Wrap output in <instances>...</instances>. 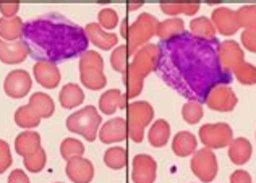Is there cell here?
Segmentation results:
<instances>
[{
    "label": "cell",
    "mask_w": 256,
    "mask_h": 183,
    "mask_svg": "<svg viewBox=\"0 0 256 183\" xmlns=\"http://www.w3.org/2000/svg\"><path fill=\"white\" fill-rule=\"evenodd\" d=\"M24 170L31 174H39L44 170V167L47 164V154L44 151V148H39L36 152H32L31 156L23 158Z\"/></svg>",
    "instance_id": "obj_35"
},
{
    "label": "cell",
    "mask_w": 256,
    "mask_h": 183,
    "mask_svg": "<svg viewBox=\"0 0 256 183\" xmlns=\"http://www.w3.org/2000/svg\"><path fill=\"white\" fill-rule=\"evenodd\" d=\"M84 32L88 36V40L100 50H114L118 46V34L102 30L98 23H88L84 26Z\"/></svg>",
    "instance_id": "obj_16"
},
{
    "label": "cell",
    "mask_w": 256,
    "mask_h": 183,
    "mask_svg": "<svg viewBox=\"0 0 256 183\" xmlns=\"http://www.w3.org/2000/svg\"><path fill=\"white\" fill-rule=\"evenodd\" d=\"M206 106L216 112H232L238 104V98L230 86H218L206 98Z\"/></svg>",
    "instance_id": "obj_12"
},
{
    "label": "cell",
    "mask_w": 256,
    "mask_h": 183,
    "mask_svg": "<svg viewBox=\"0 0 256 183\" xmlns=\"http://www.w3.org/2000/svg\"><path fill=\"white\" fill-rule=\"evenodd\" d=\"M158 178V162L150 154H136L132 160L133 183H154Z\"/></svg>",
    "instance_id": "obj_11"
},
{
    "label": "cell",
    "mask_w": 256,
    "mask_h": 183,
    "mask_svg": "<svg viewBox=\"0 0 256 183\" xmlns=\"http://www.w3.org/2000/svg\"><path fill=\"white\" fill-rule=\"evenodd\" d=\"M144 5V2H136V4H130L128 5V12H133V10H136V8H141V6Z\"/></svg>",
    "instance_id": "obj_46"
},
{
    "label": "cell",
    "mask_w": 256,
    "mask_h": 183,
    "mask_svg": "<svg viewBox=\"0 0 256 183\" xmlns=\"http://www.w3.org/2000/svg\"><path fill=\"white\" fill-rule=\"evenodd\" d=\"M118 23H120V18H118L117 10L110 8V6H106V8L99 10V13H98V24L102 30L112 32V30H116L117 26H118Z\"/></svg>",
    "instance_id": "obj_39"
},
{
    "label": "cell",
    "mask_w": 256,
    "mask_h": 183,
    "mask_svg": "<svg viewBox=\"0 0 256 183\" xmlns=\"http://www.w3.org/2000/svg\"><path fill=\"white\" fill-rule=\"evenodd\" d=\"M118 109H126V100L124 98L122 91L114 88V90H107L106 92L100 94L99 102H98L99 114L114 115Z\"/></svg>",
    "instance_id": "obj_20"
},
{
    "label": "cell",
    "mask_w": 256,
    "mask_h": 183,
    "mask_svg": "<svg viewBox=\"0 0 256 183\" xmlns=\"http://www.w3.org/2000/svg\"><path fill=\"white\" fill-rule=\"evenodd\" d=\"M104 164L112 170H122L126 166V149L124 146H110L104 152Z\"/></svg>",
    "instance_id": "obj_32"
},
{
    "label": "cell",
    "mask_w": 256,
    "mask_h": 183,
    "mask_svg": "<svg viewBox=\"0 0 256 183\" xmlns=\"http://www.w3.org/2000/svg\"><path fill=\"white\" fill-rule=\"evenodd\" d=\"M84 154V144L76 138H65L60 143V156L68 162L73 158H83Z\"/></svg>",
    "instance_id": "obj_33"
},
{
    "label": "cell",
    "mask_w": 256,
    "mask_h": 183,
    "mask_svg": "<svg viewBox=\"0 0 256 183\" xmlns=\"http://www.w3.org/2000/svg\"><path fill=\"white\" fill-rule=\"evenodd\" d=\"M13 118H15V124L20 128H23V130H34V128L39 126V124H41V120H42L28 104L20 106L15 110Z\"/></svg>",
    "instance_id": "obj_30"
},
{
    "label": "cell",
    "mask_w": 256,
    "mask_h": 183,
    "mask_svg": "<svg viewBox=\"0 0 256 183\" xmlns=\"http://www.w3.org/2000/svg\"><path fill=\"white\" fill-rule=\"evenodd\" d=\"M20 12V2H0V13L4 18H15Z\"/></svg>",
    "instance_id": "obj_42"
},
{
    "label": "cell",
    "mask_w": 256,
    "mask_h": 183,
    "mask_svg": "<svg viewBox=\"0 0 256 183\" xmlns=\"http://www.w3.org/2000/svg\"><path fill=\"white\" fill-rule=\"evenodd\" d=\"M170 140V124L164 118L154 120L148 130V141L152 148H164Z\"/></svg>",
    "instance_id": "obj_25"
},
{
    "label": "cell",
    "mask_w": 256,
    "mask_h": 183,
    "mask_svg": "<svg viewBox=\"0 0 256 183\" xmlns=\"http://www.w3.org/2000/svg\"><path fill=\"white\" fill-rule=\"evenodd\" d=\"M28 106L34 110L41 118H50L56 112V102L47 92H32L28 100Z\"/></svg>",
    "instance_id": "obj_27"
},
{
    "label": "cell",
    "mask_w": 256,
    "mask_h": 183,
    "mask_svg": "<svg viewBox=\"0 0 256 183\" xmlns=\"http://www.w3.org/2000/svg\"><path fill=\"white\" fill-rule=\"evenodd\" d=\"M30 57V50L22 40L6 42L0 39V62L5 65H20Z\"/></svg>",
    "instance_id": "obj_19"
},
{
    "label": "cell",
    "mask_w": 256,
    "mask_h": 183,
    "mask_svg": "<svg viewBox=\"0 0 256 183\" xmlns=\"http://www.w3.org/2000/svg\"><path fill=\"white\" fill-rule=\"evenodd\" d=\"M58 102L64 109H76L84 102V91L76 83H66L58 92Z\"/></svg>",
    "instance_id": "obj_23"
},
{
    "label": "cell",
    "mask_w": 256,
    "mask_h": 183,
    "mask_svg": "<svg viewBox=\"0 0 256 183\" xmlns=\"http://www.w3.org/2000/svg\"><path fill=\"white\" fill-rule=\"evenodd\" d=\"M219 44L218 39L194 38L190 31L160 40L156 73L180 96L203 104L214 88L232 81V73L220 65Z\"/></svg>",
    "instance_id": "obj_1"
},
{
    "label": "cell",
    "mask_w": 256,
    "mask_h": 183,
    "mask_svg": "<svg viewBox=\"0 0 256 183\" xmlns=\"http://www.w3.org/2000/svg\"><path fill=\"white\" fill-rule=\"evenodd\" d=\"M130 57L126 44H118L110 54V66L118 73H125L128 68L126 58Z\"/></svg>",
    "instance_id": "obj_38"
},
{
    "label": "cell",
    "mask_w": 256,
    "mask_h": 183,
    "mask_svg": "<svg viewBox=\"0 0 256 183\" xmlns=\"http://www.w3.org/2000/svg\"><path fill=\"white\" fill-rule=\"evenodd\" d=\"M128 136V126L126 118L124 117H114L104 122L99 128L98 138L102 144H118L125 141Z\"/></svg>",
    "instance_id": "obj_14"
},
{
    "label": "cell",
    "mask_w": 256,
    "mask_h": 183,
    "mask_svg": "<svg viewBox=\"0 0 256 183\" xmlns=\"http://www.w3.org/2000/svg\"><path fill=\"white\" fill-rule=\"evenodd\" d=\"M159 60V46L158 44H146L144 47L134 54L132 62L128 64V68L124 73V84L126 88L125 100L134 99L140 96L144 88V80L148 74L156 72Z\"/></svg>",
    "instance_id": "obj_3"
},
{
    "label": "cell",
    "mask_w": 256,
    "mask_h": 183,
    "mask_svg": "<svg viewBox=\"0 0 256 183\" xmlns=\"http://www.w3.org/2000/svg\"><path fill=\"white\" fill-rule=\"evenodd\" d=\"M211 22L216 28V32L222 36H234L237 34L240 26L237 20V12L228 8V6H218L211 13Z\"/></svg>",
    "instance_id": "obj_13"
},
{
    "label": "cell",
    "mask_w": 256,
    "mask_h": 183,
    "mask_svg": "<svg viewBox=\"0 0 256 183\" xmlns=\"http://www.w3.org/2000/svg\"><path fill=\"white\" fill-rule=\"evenodd\" d=\"M56 183H62V182H56Z\"/></svg>",
    "instance_id": "obj_47"
},
{
    "label": "cell",
    "mask_w": 256,
    "mask_h": 183,
    "mask_svg": "<svg viewBox=\"0 0 256 183\" xmlns=\"http://www.w3.org/2000/svg\"><path fill=\"white\" fill-rule=\"evenodd\" d=\"M32 88L31 74L23 68H15L6 73L4 80V91L12 99H22L28 96Z\"/></svg>",
    "instance_id": "obj_10"
},
{
    "label": "cell",
    "mask_w": 256,
    "mask_h": 183,
    "mask_svg": "<svg viewBox=\"0 0 256 183\" xmlns=\"http://www.w3.org/2000/svg\"><path fill=\"white\" fill-rule=\"evenodd\" d=\"M228 149V159L235 166H245L248 160L252 159L253 154V146L250 143V140H246L244 136L234 138L232 143L227 146Z\"/></svg>",
    "instance_id": "obj_21"
},
{
    "label": "cell",
    "mask_w": 256,
    "mask_h": 183,
    "mask_svg": "<svg viewBox=\"0 0 256 183\" xmlns=\"http://www.w3.org/2000/svg\"><path fill=\"white\" fill-rule=\"evenodd\" d=\"M240 46H242V47H245L246 50H250V52H254V54H256V31H253V30L242 31Z\"/></svg>",
    "instance_id": "obj_41"
},
{
    "label": "cell",
    "mask_w": 256,
    "mask_h": 183,
    "mask_svg": "<svg viewBox=\"0 0 256 183\" xmlns=\"http://www.w3.org/2000/svg\"><path fill=\"white\" fill-rule=\"evenodd\" d=\"M32 74L38 83L46 90H56L62 80L58 66L52 62H36L32 65Z\"/></svg>",
    "instance_id": "obj_18"
},
{
    "label": "cell",
    "mask_w": 256,
    "mask_h": 183,
    "mask_svg": "<svg viewBox=\"0 0 256 183\" xmlns=\"http://www.w3.org/2000/svg\"><path fill=\"white\" fill-rule=\"evenodd\" d=\"M65 174L73 183H91L94 178V164L86 158H73L66 162Z\"/></svg>",
    "instance_id": "obj_17"
},
{
    "label": "cell",
    "mask_w": 256,
    "mask_h": 183,
    "mask_svg": "<svg viewBox=\"0 0 256 183\" xmlns=\"http://www.w3.org/2000/svg\"><path fill=\"white\" fill-rule=\"evenodd\" d=\"M198 138L201 141V144H204V148L214 151V149L227 148L232 143L234 130L230 125L226 124V122H219V124H206L200 128Z\"/></svg>",
    "instance_id": "obj_8"
},
{
    "label": "cell",
    "mask_w": 256,
    "mask_h": 183,
    "mask_svg": "<svg viewBox=\"0 0 256 183\" xmlns=\"http://www.w3.org/2000/svg\"><path fill=\"white\" fill-rule=\"evenodd\" d=\"M160 10L169 18H177L178 15H196L201 8L200 2H164L160 4Z\"/></svg>",
    "instance_id": "obj_28"
},
{
    "label": "cell",
    "mask_w": 256,
    "mask_h": 183,
    "mask_svg": "<svg viewBox=\"0 0 256 183\" xmlns=\"http://www.w3.org/2000/svg\"><path fill=\"white\" fill-rule=\"evenodd\" d=\"M12 162H13V158H12L10 144L6 143L5 140H0V175L8 170L12 167Z\"/></svg>",
    "instance_id": "obj_40"
},
{
    "label": "cell",
    "mask_w": 256,
    "mask_h": 183,
    "mask_svg": "<svg viewBox=\"0 0 256 183\" xmlns=\"http://www.w3.org/2000/svg\"><path fill=\"white\" fill-rule=\"evenodd\" d=\"M190 32L194 38H200V39H218V32H216V28L211 22V18H206V16H196L193 18L190 22Z\"/></svg>",
    "instance_id": "obj_31"
},
{
    "label": "cell",
    "mask_w": 256,
    "mask_h": 183,
    "mask_svg": "<svg viewBox=\"0 0 256 183\" xmlns=\"http://www.w3.org/2000/svg\"><path fill=\"white\" fill-rule=\"evenodd\" d=\"M65 125L68 132L76 133L88 141H94L98 138L100 125H102V117L94 106H84L70 114Z\"/></svg>",
    "instance_id": "obj_5"
},
{
    "label": "cell",
    "mask_w": 256,
    "mask_h": 183,
    "mask_svg": "<svg viewBox=\"0 0 256 183\" xmlns=\"http://www.w3.org/2000/svg\"><path fill=\"white\" fill-rule=\"evenodd\" d=\"M23 42L36 62H64L88 50L90 40L78 23L58 13H46L24 23Z\"/></svg>",
    "instance_id": "obj_2"
},
{
    "label": "cell",
    "mask_w": 256,
    "mask_h": 183,
    "mask_svg": "<svg viewBox=\"0 0 256 183\" xmlns=\"http://www.w3.org/2000/svg\"><path fill=\"white\" fill-rule=\"evenodd\" d=\"M6 183H31L28 174L23 168H15V170H12L10 175H8V180Z\"/></svg>",
    "instance_id": "obj_43"
},
{
    "label": "cell",
    "mask_w": 256,
    "mask_h": 183,
    "mask_svg": "<svg viewBox=\"0 0 256 183\" xmlns=\"http://www.w3.org/2000/svg\"><path fill=\"white\" fill-rule=\"evenodd\" d=\"M172 151L178 158H188L198 151V138L192 132H178L172 138Z\"/></svg>",
    "instance_id": "obj_22"
},
{
    "label": "cell",
    "mask_w": 256,
    "mask_h": 183,
    "mask_svg": "<svg viewBox=\"0 0 256 183\" xmlns=\"http://www.w3.org/2000/svg\"><path fill=\"white\" fill-rule=\"evenodd\" d=\"M204 115V109H203V104L196 102V100H186L182 107V117L190 125H196L201 122Z\"/></svg>",
    "instance_id": "obj_36"
},
{
    "label": "cell",
    "mask_w": 256,
    "mask_h": 183,
    "mask_svg": "<svg viewBox=\"0 0 256 183\" xmlns=\"http://www.w3.org/2000/svg\"><path fill=\"white\" fill-rule=\"evenodd\" d=\"M80 81L84 88L91 91H102L107 84L104 73V58L98 50H86L80 56L78 62Z\"/></svg>",
    "instance_id": "obj_4"
},
{
    "label": "cell",
    "mask_w": 256,
    "mask_h": 183,
    "mask_svg": "<svg viewBox=\"0 0 256 183\" xmlns=\"http://www.w3.org/2000/svg\"><path fill=\"white\" fill-rule=\"evenodd\" d=\"M237 12L238 26L244 28V31L253 30L256 31V4L252 5H242Z\"/></svg>",
    "instance_id": "obj_34"
},
{
    "label": "cell",
    "mask_w": 256,
    "mask_h": 183,
    "mask_svg": "<svg viewBox=\"0 0 256 183\" xmlns=\"http://www.w3.org/2000/svg\"><path fill=\"white\" fill-rule=\"evenodd\" d=\"M128 136L133 143H143L146 128L154 122V107L148 100H133L128 104Z\"/></svg>",
    "instance_id": "obj_6"
},
{
    "label": "cell",
    "mask_w": 256,
    "mask_h": 183,
    "mask_svg": "<svg viewBox=\"0 0 256 183\" xmlns=\"http://www.w3.org/2000/svg\"><path fill=\"white\" fill-rule=\"evenodd\" d=\"M219 60H220L222 68L228 73H234V70L237 68L240 64L245 62L244 47L234 39L222 40L219 44Z\"/></svg>",
    "instance_id": "obj_15"
},
{
    "label": "cell",
    "mask_w": 256,
    "mask_h": 183,
    "mask_svg": "<svg viewBox=\"0 0 256 183\" xmlns=\"http://www.w3.org/2000/svg\"><path fill=\"white\" fill-rule=\"evenodd\" d=\"M159 20L151 13H141L128 28V54L134 56L141 47L150 44V40L156 36Z\"/></svg>",
    "instance_id": "obj_7"
},
{
    "label": "cell",
    "mask_w": 256,
    "mask_h": 183,
    "mask_svg": "<svg viewBox=\"0 0 256 183\" xmlns=\"http://www.w3.org/2000/svg\"><path fill=\"white\" fill-rule=\"evenodd\" d=\"M24 22L20 16L15 18H4L0 16V39L6 42H15L23 39Z\"/></svg>",
    "instance_id": "obj_26"
},
{
    "label": "cell",
    "mask_w": 256,
    "mask_h": 183,
    "mask_svg": "<svg viewBox=\"0 0 256 183\" xmlns=\"http://www.w3.org/2000/svg\"><path fill=\"white\" fill-rule=\"evenodd\" d=\"M41 146V134L38 132L32 130H26L22 132L15 138V151L16 154H20L22 158H26V156H31L32 152H36Z\"/></svg>",
    "instance_id": "obj_24"
},
{
    "label": "cell",
    "mask_w": 256,
    "mask_h": 183,
    "mask_svg": "<svg viewBox=\"0 0 256 183\" xmlns=\"http://www.w3.org/2000/svg\"><path fill=\"white\" fill-rule=\"evenodd\" d=\"M185 31V22L180 16L177 18H166L162 22H159L156 36L160 40H169L175 36L182 34Z\"/></svg>",
    "instance_id": "obj_29"
},
{
    "label": "cell",
    "mask_w": 256,
    "mask_h": 183,
    "mask_svg": "<svg viewBox=\"0 0 256 183\" xmlns=\"http://www.w3.org/2000/svg\"><path fill=\"white\" fill-rule=\"evenodd\" d=\"M230 183H253L252 175L248 174L244 168H238V170H234L230 175Z\"/></svg>",
    "instance_id": "obj_44"
},
{
    "label": "cell",
    "mask_w": 256,
    "mask_h": 183,
    "mask_svg": "<svg viewBox=\"0 0 256 183\" xmlns=\"http://www.w3.org/2000/svg\"><path fill=\"white\" fill-rule=\"evenodd\" d=\"M232 76L237 80L240 84L253 86L256 84V66L250 62H244L234 70Z\"/></svg>",
    "instance_id": "obj_37"
},
{
    "label": "cell",
    "mask_w": 256,
    "mask_h": 183,
    "mask_svg": "<svg viewBox=\"0 0 256 183\" xmlns=\"http://www.w3.org/2000/svg\"><path fill=\"white\" fill-rule=\"evenodd\" d=\"M128 28H130V24H128V18H125L122 23H120V36L125 38L128 36Z\"/></svg>",
    "instance_id": "obj_45"
},
{
    "label": "cell",
    "mask_w": 256,
    "mask_h": 183,
    "mask_svg": "<svg viewBox=\"0 0 256 183\" xmlns=\"http://www.w3.org/2000/svg\"><path fill=\"white\" fill-rule=\"evenodd\" d=\"M190 168L203 183H211L218 177V172H219L218 158H216L214 151H211V149H208V148L198 149L190 160Z\"/></svg>",
    "instance_id": "obj_9"
}]
</instances>
